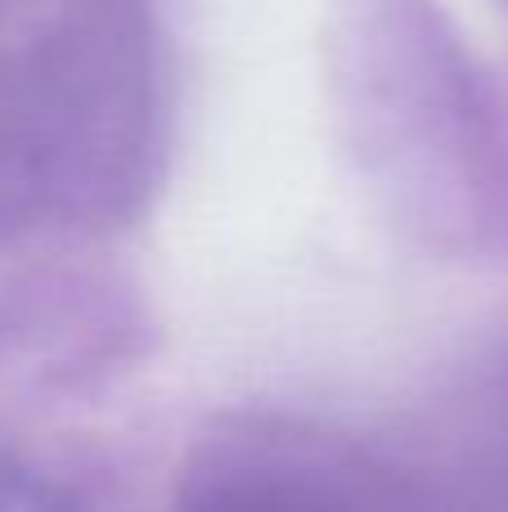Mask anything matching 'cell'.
<instances>
[{
    "instance_id": "6da1fadb",
    "label": "cell",
    "mask_w": 508,
    "mask_h": 512,
    "mask_svg": "<svg viewBox=\"0 0 508 512\" xmlns=\"http://www.w3.org/2000/svg\"><path fill=\"white\" fill-rule=\"evenodd\" d=\"M0 512H77L50 481L0 459Z\"/></svg>"
}]
</instances>
